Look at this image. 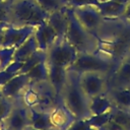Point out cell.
Segmentation results:
<instances>
[{"mask_svg": "<svg viewBox=\"0 0 130 130\" xmlns=\"http://www.w3.org/2000/svg\"><path fill=\"white\" fill-rule=\"evenodd\" d=\"M114 68L115 66L111 62L103 59L94 53H78L77 58L67 68V70L77 74L85 72H100L109 75Z\"/></svg>", "mask_w": 130, "mask_h": 130, "instance_id": "4", "label": "cell"}, {"mask_svg": "<svg viewBox=\"0 0 130 130\" xmlns=\"http://www.w3.org/2000/svg\"><path fill=\"white\" fill-rule=\"evenodd\" d=\"M47 67H48V81L53 86V88L55 89L57 94L60 95L61 91L66 83L68 71L66 68L59 67V66L49 64V63H47Z\"/></svg>", "mask_w": 130, "mask_h": 130, "instance_id": "14", "label": "cell"}, {"mask_svg": "<svg viewBox=\"0 0 130 130\" xmlns=\"http://www.w3.org/2000/svg\"><path fill=\"white\" fill-rule=\"evenodd\" d=\"M123 87H130V63L125 60L108 75V89Z\"/></svg>", "mask_w": 130, "mask_h": 130, "instance_id": "9", "label": "cell"}, {"mask_svg": "<svg viewBox=\"0 0 130 130\" xmlns=\"http://www.w3.org/2000/svg\"><path fill=\"white\" fill-rule=\"evenodd\" d=\"M60 95L64 105L76 117V119H88L91 117L89 98L81 88L79 75L77 73L68 71L67 80Z\"/></svg>", "mask_w": 130, "mask_h": 130, "instance_id": "2", "label": "cell"}, {"mask_svg": "<svg viewBox=\"0 0 130 130\" xmlns=\"http://www.w3.org/2000/svg\"><path fill=\"white\" fill-rule=\"evenodd\" d=\"M49 13L35 0H20L14 6V17L26 26H39L46 22Z\"/></svg>", "mask_w": 130, "mask_h": 130, "instance_id": "5", "label": "cell"}, {"mask_svg": "<svg viewBox=\"0 0 130 130\" xmlns=\"http://www.w3.org/2000/svg\"><path fill=\"white\" fill-rule=\"evenodd\" d=\"M74 12L80 23L89 31H94L102 23L103 16L99 12L98 8L93 5H87L74 8Z\"/></svg>", "mask_w": 130, "mask_h": 130, "instance_id": "8", "label": "cell"}, {"mask_svg": "<svg viewBox=\"0 0 130 130\" xmlns=\"http://www.w3.org/2000/svg\"><path fill=\"white\" fill-rule=\"evenodd\" d=\"M78 75L80 86L89 99L107 91L108 74L100 72H85Z\"/></svg>", "mask_w": 130, "mask_h": 130, "instance_id": "7", "label": "cell"}, {"mask_svg": "<svg viewBox=\"0 0 130 130\" xmlns=\"http://www.w3.org/2000/svg\"><path fill=\"white\" fill-rule=\"evenodd\" d=\"M47 21L56 31L57 38H58L57 40L64 39L66 36V30H67V25H68L67 6L50 13Z\"/></svg>", "mask_w": 130, "mask_h": 130, "instance_id": "13", "label": "cell"}, {"mask_svg": "<svg viewBox=\"0 0 130 130\" xmlns=\"http://www.w3.org/2000/svg\"><path fill=\"white\" fill-rule=\"evenodd\" d=\"M106 94L111 100L114 106L113 108L130 112V87L109 88Z\"/></svg>", "mask_w": 130, "mask_h": 130, "instance_id": "15", "label": "cell"}, {"mask_svg": "<svg viewBox=\"0 0 130 130\" xmlns=\"http://www.w3.org/2000/svg\"><path fill=\"white\" fill-rule=\"evenodd\" d=\"M29 115L31 127L41 130H56L51 119V112H41L29 108Z\"/></svg>", "mask_w": 130, "mask_h": 130, "instance_id": "16", "label": "cell"}, {"mask_svg": "<svg viewBox=\"0 0 130 130\" xmlns=\"http://www.w3.org/2000/svg\"><path fill=\"white\" fill-rule=\"evenodd\" d=\"M35 38H36V41L38 44V49L43 52H47V50L58 39L56 31L48 23V21L39 25V27L36 31Z\"/></svg>", "mask_w": 130, "mask_h": 130, "instance_id": "12", "label": "cell"}, {"mask_svg": "<svg viewBox=\"0 0 130 130\" xmlns=\"http://www.w3.org/2000/svg\"><path fill=\"white\" fill-rule=\"evenodd\" d=\"M111 120L121 125L125 130H130V112L129 111L113 108Z\"/></svg>", "mask_w": 130, "mask_h": 130, "instance_id": "18", "label": "cell"}, {"mask_svg": "<svg viewBox=\"0 0 130 130\" xmlns=\"http://www.w3.org/2000/svg\"><path fill=\"white\" fill-rule=\"evenodd\" d=\"M78 52L66 38L56 40L46 52V62L59 67L68 68L77 58Z\"/></svg>", "mask_w": 130, "mask_h": 130, "instance_id": "6", "label": "cell"}, {"mask_svg": "<svg viewBox=\"0 0 130 130\" xmlns=\"http://www.w3.org/2000/svg\"><path fill=\"white\" fill-rule=\"evenodd\" d=\"M51 119L56 130H66L72 125L74 121L77 120L63 102H61L51 112Z\"/></svg>", "mask_w": 130, "mask_h": 130, "instance_id": "10", "label": "cell"}, {"mask_svg": "<svg viewBox=\"0 0 130 130\" xmlns=\"http://www.w3.org/2000/svg\"><path fill=\"white\" fill-rule=\"evenodd\" d=\"M123 17H125L126 19L130 20V1L126 5V9H125V12L123 14Z\"/></svg>", "mask_w": 130, "mask_h": 130, "instance_id": "23", "label": "cell"}, {"mask_svg": "<svg viewBox=\"0 0 130 130\" xmlns=\"http://www.w3.org/2000/svg\"><path fill=\"white\" fill-rule=\"evenodd\" d=\"M24 130H41V129H36V128H34V127H31L30 125L28 126V127H26Z\"/></svg>", "mask_w": 130, "mask_h": 130, "instance_id": "24", "label": "cell"}, {"mask_svg": "<svg viewBox=\"0 0 130 130\" xmlns=\"http://www.w3.org/2000/svg\"><path fill=\"white\" fill-rule=\"evenodd\" d=\"M113 107L114 106H113L111 100L106 94V92L89 99V110H90L91 116L106 113V112L112 110Z\"/></svg>", "mask_w": 130, "mask_h": 130, "instance_id": "17", "label": "cell"}, {"mask_svg": "<svg viewBox=\"0 0 130 130\" xmlns=\"http://www.w3.org/2000/svg\"><path fill=\"white\" fill-rule=\"evenodd\" d=\"M112 117V110L103 113V114H99V115H92L91 117H89L87 120L90 124V126L94 129V130H99L101 129L107 122H109L111 120Z\"/></svg>", "mask_w": 130, "mask_h": 130, "instance_id": "19", "label": "cell"}, {"mask_svg": "<svg viewBox=\"0 0 130 130\" xmlns=\"http://www.w3.org/2000/svg\"><path fill=\"white\" fill-rule=\"evenodd\" d=\"M100 1H103V0H69L68 3L70 4L71 7L76 8V7H82V6H87V5L94 6Z\"/></svg>", "mask_w": 130, "mask_h": 130, "instance_id": "22", "label": "cell"}, {"mask_svg": "<svg viewBox=\"0 0 130 130\" xmlns=\"http://www.w3.org/2000/svg\"><path fill=\"white\" fill-rule=\"evenodd\" d=\"M68 25L65 38L78 53H94L98 49V39L86 29L75 15L73 7H67Z\"/></svg>", "mask_w": 130, "mask_h": 130, "instance_id": "3", "label": "cell"}, {"mask_svg": "<svg viewBox=\"0 0 130 130\" xmlns=\"http://www.w3.org/2000/svg\"><path fill=\"white\" fill-rule=\"evenodd\" d=\"M92 34L98 39L94 54L115 67L130 55V20L125 17L104 18Z\"/></svg>", "mask_w": 130, "mask_h": 130, "instance_id": "1", "label": "cell"}, {"mask_svg": "<svg viewBox=\"0 0 130 130\" xmlns=\"http://www.w3.org/2000/svg\"><path fill=\"white\" fill-rule=\"evenodd\" d=\"M127 3L118 0H103L94 6L104 18H116L123 16Z\"/></svg>", "mask_w": 130, "mask_h": 130, "instance_id": "11", "label": "cell"}, {"mask_svg": "<svg viewBox=\"0 0 130 130\" xmlns=\"http://www.w3.org/2000/svg\"><path fill=\"white\" fill-rule=\"evenodd\" d=\"M66 130H94V129L90 126L87 119H77Z\"/></svg>", "mask_w": 130, "mask_h": 130, "instance_id": "21", "label": "cell"}, {"mask_svg": "<svg viewBox=\"0 0 130 130\" xmlns=\"http://www.w3.org/2000/svg\"><path fill=\"white\" fill-rule=\"evenodd\" d=\"M35 1L41 6L42 9H44L49 14L65 7L64 0H35Z\"/></svg>", "mask_w": 130, "mask_h": 130, "instance_id": "20", "label": "cell"}]
</instances>
